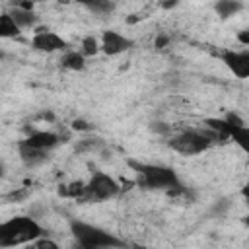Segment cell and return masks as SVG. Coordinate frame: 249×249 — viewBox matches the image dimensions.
<instances>
[{
	"instance_id": "ba28073f",
	"label": "cell",
	"mask_w": 249,
	"mask_h": 249,
	"mask_svg": "<svg viewBox=\"0 0 249 249\" xmlns=\"http://www.w3.org/2000/svg\"><path fill=\"white\" fill-rule=\"evenodd\" d=\"M132 47V41L128 37H124L123 33L115 31V29H109V31H103V37H101V51L109 56H117L124 51H128Z\"/></svg>"
},
{
	"instance_id": "6da1fadb",
	"label": "cell",
	"mask_w": 249,
	"mask_h": 249,
	"mask_svg": "<svg viewBox=\"0 0 249 249\" xmlns=\"http://www.w3.org/2000/svg\"><path fill=\"white\" fill-rule=\"evenodd\" d=\"M45 237V230L31 216H14L0 224V247H18Z\"/></svg>"
},
{
	"instance_id": "8fae6325",
	"label": "cell",
	"mask_w": 249,
	"mask_h": 249,
	"mask_svg": "<svg viewBox=\"0 0 249 249\" xmlns=\"http://www.w3.org/2000/svg\"><path fill=\"white\" fill-rule=\"evenodd\" d=\"M10 16L14 18V21L18 23V27H19V29L35 27V25H37V21H39V18L35 16V12H33V10H23V8H19V6H16L14 10H10Z\"/></svg>"
},
{
	"instance_id": "5b68a950",
	"label": "cell",
	"mask_w": 249,
	"mask_h": 249,
	"mask_svg": "<svg viewBox=\"0 0 249 249\" xmlns=\"http://www.w3.org/2000/svg\"><path fill=\"white\" fill-rule=\"evenodd\" d=\"M121 193V185L107 173H93V177L86 183V195L84 200L88 202H97V200H107L113 198Z\"/></svg>"
},
{
	"instance_id": "603a6c76",
	"label": "cell",
	"mask_w": 249,
	"mask_h": 249,
	"mask_svg": "<svg viewBox=\"0 0 249 249\" xmlns=\"http://www.w3.org/2000/svg\"><path fill=\"white\" fill-rule=\"evenodd\" d=\"M25 249H37V247H35V243H33V245H31V243H29V245H27V247H25Z\"/></svg>"
},
{
	"instance_id": "30bf717a",
	"label": "cell",
	"mask_w": 249,
	"mask_h": 249,
	"mask_svg": "<svg viewBox=\"0 0 249 249\" xmlns=\"http://www.w3.org/2000/svg\"><path fill=\"white\" fill-rule=\"evenodd\" d=\"M18 152H19V158L25 165L29 167H35V165H41L43 161H47V152L45 150H39V148H33L29 146L27 142H19L18 144Z\"/></svg>"
},
{
	"instance_id": "7a4b0ae2",
	"label": "cell",
	"mask_w": 249,
	"mask_h": 249,
	"mask_svg": "<svg viewBox=\"0 0 249 249\" xmlns=\"http://www.w3.org/2000/svg\"><path fill=\"white\" fill-rule=\"evenodd\" d=\"M130 165L136 171V183L144 189H160L169 193L183 189L179 175L171 167L154 165V163H136V161H130Z\"/></svg>"
},
{
	"instance_id": "277c9868",
	"label": "cell",
	"mask_w": 249,
	"mask_h": 249,
	"mask_svg": "<svg viewBox=\"0 0 249 249\" xmlns=\"http://www.w3.org/2000/svg\"><path fill=\"white\" fill-rule=\"evenodd\" d=\"M218 138L216 132H198V130H187V132H181L177 136H173L169 140V148L175 150L177 154H183V156H196V154H202L206 152L212 142Z\"/></svg>"
},
{
	"instance_id": "52a82bcc",
	"label": "cell",
	"mask_w": 249,
	"mask_h": 249,
	"mask_svg": "<svg viewBox=\"0 0 249 249\" xmlns=\"http://www.w3.org/2000/svg\"><path fill=\"white\" fill-rule=\"evenodd\" d=\"M31 47L35 51H41V53H54V51H66L68 43L60 35H56L54 31L39 29L31 39Z\"/></svg>"
},
{
	"instance_id": "7402d4cb",
	"label": "cell",
	"mask_w": 249,
	"mask_h": 249,
	"mask_svg": "<svg viewBox=\"0 0 249 249\" xmlns=\"http://www.w3.org/2000/svg\"><path fill=\"white\" fill-rule=\"evenodd\" d=\"M243 224L249 228V216H243Z\"/></svg>"
},
{
	"instance_id": "9a60e30c",
	"label": "cell",
	"mask_w": 249,
	"mask_h": 249,
	"mask_svg": "<svg viewBox=\"0 0 249 249\" xmlns=\"http://www.w3.org/2000/svg\"><path fill=\"white\" fill-rule=\"evenodd\" d=\"M241 8H243V4L241 2H233V0H220L214 6V10L218 12V16H222V18H230V16L237 14Z\"/></svg>"
},
{
	"instance_id": "cb8c5ba5",
	"label": "cell",
	"mask_w": 249,
	"mask_h": 249,
	"mask_svg": "<svg viewBox=\"0 0 249 249\" xmlns=\"http://www.w3.org/2000/svg\"><path fill=\"white\" fill-rule=\"evenodd\" d=\"M103 249H124V247H103Z\"/></svg>"
},
{
	"instance_id": "5bb4252c",
	"label": "cell",
	"mask_w": 249,
	"mask_h": 249,
	"mask_svg": "<svg viewBox=\"0 0 249 249\" xmlns=\"http://www.w3.org/2000/svg\"><path fill=\"white\" fill-rule=\"evenodd\" d=\"M62 68H68V70H84L86 68V60H84V54L78 53V51H68L64 56H62Z\"/></svg>"
},
{
	"instance_id": "ffe728a7",
	"label": "cell",
	"mask_w": 249,
	"mask_h": 249,
	"mask_svg": "<svg viewBox=\"0 0 249 249\" xmlns=\"http://www.w3.org/2000/svg\"><path fill=\"white\" fill-rule=\"evenodd\" d=\"M241 195H243V198H245V202H247V206H249V181L243 185V189H241Z\"/></svg>"
},
{
	"instance_id": "44dd1931",
	"label": "cell",
	"mask_w": 249,
	"mask_h": 249,
	"mask_svg": "<svg viewBox=\"0 0 249 249\" xmlns=\"http://www.w3.org/2000/svg\"><path fill=\"white\" fill-rule=\"evenodd\" d=\"M165 43H167V37H160V39L156 41V47H158V49H161Z\"/></svg>"
},
{
	"instance_id": "9c48e42d",
	"label": "cell",
	"mask_w": 249,
	"mask_h": 249,
	"mask_svg": "<svg viewBox=\"0 0 249 249\" xmlns=\"http://www.w3.org/2000/svg\"><path fill=\"white\" fill-rule=\"evenodd\" d=\"M23 142H27L33 148H39V150H45L47 152V150L54 148L56 144H60V136L54 134V132H49V130H35Z\"/></svg>"
},
{
	"instance_id": "2e32d148",
	"label": "cell",
	"mask_w": 249,
	"mask_h": 249,
	"mask_svg": "<svg viewBox=\"0 0 249 249\" xmlns=\"http://www.w3.org/2000/svg\"><path fill=\"white\" fill-rule=\"evenodd\" d=\"M97 51H101V45L97 43L95 37H86L82 41V54L84 56H93Z\"/></svg>"
},
{
	"instance_id": "8992f818",
	"label": "cell",
	"mask_w": 249,
	"mask_h": 249,
	"mask_svg": "<svg viewBox=\"0 0 249 249\" xmlns=\"http://www.w3.org/2000/svg\"><path fill=\"white\" fill-rule=\"evenodd\" d=\"M220 60L226 64V68L239 80L249 78V51H231L226 49L220 53Z\"/></svg>"
},
{
	"instance_id": "e0dca14e",
	"label": "cell",
	"mask_w": 249,
	"mask_h": 249,
	"mask_svg": "<svg viewBox=\"0 0 249 249\" xmlns=\"http://www.w3.org/2000/svg\"><path fill=\"white\" fill-rule=\"evenodd\" d=\"M88 10H91L93 14H109L113 8H115V4H111V2H86L84 4Z\"/></svg>"
},
{
	"instance_id": "ac0fdd59",
	"label": "cell",
	"mask_w": 249,
	"mask_h": 249,
	"mask_svg": "<svg viewBox=\"0 0 249 249\" xmlns=\"http://www.w3.org/2000/svg\"><path fill=\"white\" fill-rule=\"evenodd\" d=\"M35 247L37 249H60L53 239H49V237H41V239H37L35 241Z\"/></svg>"
},
{
	"instance_id": "d6986e66",
	"label": "cell",
	"mask_w": 249,
	"mask_h": 249,
	"mask_svg": "<svg viewBox=\"0 0 249 249\" xmlns=\"http://www.w3.org/2000/svg\"><path fill=\"white\" fill-rule=\"evenodd\" d=\"M237 39L243 43V45H249V29H245V31H241L239 35H237Z\"/></svg>"
},
{
	"instance_id": "3957f363",
	"label": "cell",
	"mask_w": 249,
	"mask_h": 249,
	"mask_svg": "<svg viewBox=\"0 0 249 249\" xmlns=\"http://www.w3.org/2000/svg\"><path fill=\"white\" fill-rule=\"evenodd\" d=\"M70 231L74 235V249H103V247H124V243L115 237L113 233L80 222V220H72L70 222Z\"/></svg>"
},
{
	"instance_id": "4fadbf2b",
	"label": "cell",
	"mask_w": 249,
	"mask_h": 249,
	"mask_svg": "<svg viewBox=\"0 0 249 249\" xmlns=\"http://www.w3.org/2000/svg\"><path fill=\"white\" fill-rule=\"evenodd\" d=\"M230 140L235 146H239L245 154H249V126H233L230 132Z\"/></svg>"
},
{
	"instance_id": "7c38bea8",
	"label": "cell",
	"mask_w": 249,
	"mask_h": 249,
	"mask_svg": "<svg viewBox=\"0 0 249 249\" xmlns=\"http://www.w3.org/2000/svg\"><path fill=\"white\" fill-rule=\"evenodd\" d=\"M19 31H21V29L18 27V23H16L14 18L10 16V12H4V14L0 16V37H4V39L18 37Z\"/></svg>"
}]
</instances>
